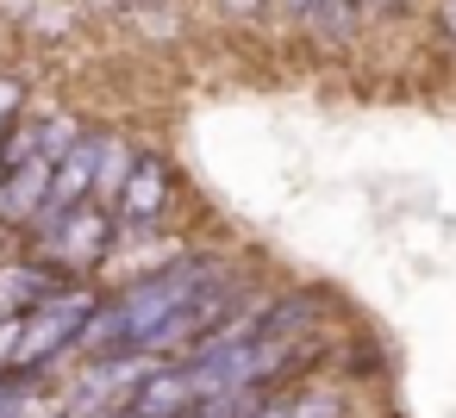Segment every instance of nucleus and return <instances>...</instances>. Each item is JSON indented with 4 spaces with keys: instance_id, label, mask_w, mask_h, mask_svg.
I'll list each match as a JSON object with an SVG mask.
<instances>
[{
    "instance_id": "obj_1",
    "label": "nucleus",
    "mask_w": 456,
    "mask_h": 418,
    "mask_svg": "<svg viewBox=\"0 0 456 418\" xmlns=\"http://www.w3.org/2000/svg\"><path fill=\"white\" fill-rule=\"evenodd\" d=\"M94 306H101V281H57V287L20 318L7 374H13V381H57V368L76 356V337H82V325L94 318Z\"/></svg>"
},
{
    "instance_id": "obj_10",
    "label": "nucleus",
    "mask_w": 456,
    "mask_h": 418,
    "mask_svg": "<svg viewBox=\"0 0 456 418\" xmlns=\"http://www.w3.org/2000/svg\"><path fill=\"white\" fill-rule=\"evenodd\" d=\"M437 32L456 44V0H444V7H437Z\"/></svg>"
},
{
    "instance_id": "obj_6",
    "label": "nucleus",
    "mask_w": 456,
    "mask_h": 418,
    "mask_svg": "<svg viewBox=\"0 0 456 418\" xmlns=\"http://www.w3.org/2000/svg\"><path fill=\"white\" fill-rule=\"evenodd\" d=\"M57 281H63L57 269H45L38 256H26V250L13 244L7 256H0V318H26Z\"/></svg>"
},
{
    "instance_id": "obj_12",
    "label": "nucleus",
    "mask_w": 456,
    "mask_h": 418,
    "mask_svg": "<svg viewBox=\"0 0 456 418\" xmlns=\"http://www.w3.org/2000/svg\"><path fill=\"white\" fill-rule=\"evenodd\" d=\"M0 175H7V169H0Z\"/></svg>"
},
{
    "instance_id": "obj_7",
    "label": "nucleus",
    "mask_w": 456,
    "mask_h": 418,
    "mask_svg": "<svg viewBox=\"0 0 456 418\" xmlns=\"http://www.w3.org/2000/svg\"><path fill=\"white\" fill-rule=\"evenodd\" d=\"M132 157H138V144H126L119 132H107L101 175H94V206H107V213H113V200H119V188H126V169H132Z\"/></svg>"
},
{
    "instance_id": "obj_9",
    "label": "nucleus",
    "mask_w": 456,
    "mask_h": 418,
    "mask_svg": "<svg viewBox=\"0 0 456 418\" xmlns=\"http://www.w3.org/2000/svg\"><path fill=\"white\" fill-rule=\"evenodd\" d=\"M13 337H20V318H0V374L13 362Z\"/></svg>"
},
{
    "instance_id": "obj_8",
    "label": "nucleus",
    "mask_w": 456,
    "mask_h": 418,
    "mask_svg": "<svg viewBox=\"0 0 456 418\" xmlns=\"http://www.w3.org/2000/svg\"><path fill=\"white\" fill-rule=\"evenodd\" d=\"M20 113H32V107H26V82H20L13 69H0V132H7Z\"/></svg>"
},
{
    "instance_id": "obj_5",
    "label": "nucleus",
    "mask_w": 456,
    "mask_h": 418,
    "mask_svg": "<svg viewBox=\"0 0 456 418\" xmlns=\"http://www.w3.org/2000/svg\"><path fill=\"white\" fill-rule=\"evenodd\" d=\"M45 200H51V157L13 163L7 175H0V231L20 237V231L45 213Z\"/></svg>"
},
{
    "instance_id": "obj_3",
    "label": "nucleus",
    "mask_w": 456,
    "mask_h": 418,
    "mask_svg": "<svg viewBox=\"0 0 456 418\" xmlns=\"http://www.w3.org/2000/svg\"><path fill=\"white\" fill-rule=\"evenodd\" d=\"M182 194V175L163 150H138L132 169H126V188L113 200V225L119 237H151V231H169V206Z\"/></svg>"
},
{
    "instance_id": "obj_2",
    "label": "nucleus",
    "mask_w": 456,
    "mask_h": 418,
    "mask_svg": "<svg viewBox=\"0 0 456 418\" xmlns=\"http://www.w3.org/2000/svg\"><path fill=\"white\" fill-rule=\"evenodd\" d=\"M113 237H119L113 213L82 200V206H63V213H38L13 244L26 256H38L45 269H57L63 281H101V269L113 256Z\"/></svg>"
},
{
    "instance_id": "obj_11",
    "label": "nucleus",
    "mask_w": 456,
    "mask_h": 418,
    "mask_svg": "<svg viewBox=\"0 0 456 418\" xmlns=\"http://www.w3.org/2000/svg\"><path fill=\"white\" fill-rule=\"evenodd\" d=\"M362 7H369V13H400L406 0H362Z\"/></svg>"
},
{
    "instance_id": "obj_4",
    "label": "nucleus",
    "mask_w": 456,
    "mask_h": 418,
    "mask_svg": "<svg viewBox=\"0 0 456 418\" xmlns=\"http://www.w3.org/2000/svg\"><path fill=\"white\" fill-rule=\"evenodd\" d=\"M107 132H113V125H82V138H76V144L51 163V200H45V213H63V206L94 200V175H101Z\"/></svg>"
}]
</instances>
